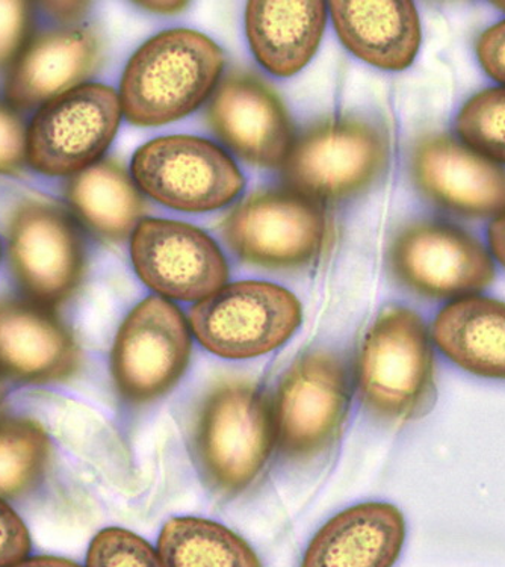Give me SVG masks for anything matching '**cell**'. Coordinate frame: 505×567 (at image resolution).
<instances>
[{"label": "cell", "instance_id": "obj_1", "mask_svg": "<svg viewBox=\"0 0 505 567\" xmlns=\"http://www.w3.org/2000/svg\"><path fill=\"white\" fill-rule=\"evenodd\" d=\"M276 449L271 403L250 380L226 379L198 404L192 432L194 463L214 494L241 495Z\"/></svg>", "mask_w": 505, "mask_h": 567}, {"label": "cell", "instance_id": "obj_2", "mask_svg": "<svg viewBox=\"0 0 505 567\" xmlns=\"http://www.w3.org/2000/svg\"><path fill=\"white\" fill-rule=\"evenodd\" d=\"M225 53L209 37L172 29L141 45L124 70L120 103L136 126H161L196 111L218 85Z\"/></svg>", "mask_w": 505, "mask_h": 567}, {"label": "cell", "instance_id": "obj_3", "mask_svg": "<svg viewBox=\"0 0 505 567\" xmlns=\"http://www.w3.org/2000/svg\"><path fill=\"white\" fill-rule=\"evenodd\" d=\"M358 391L363 408L389 424L418 420L432 408L436 360L420 315L388 308L377 317L360 349Z\"/></svg>", "mask_w": 505, "mask_h": 567}, {"label": "cell", "instance_id": "obj_4", "mask_svg": "<svg viewBox=\"0 0 505 567\" xmlns=\"http://www.w3.org/2000/svg\"><path fill=\"white\" fill-rule=\"evenodd\" d=\"M389 157L391 140L383 124L338 117L313 124L293 141L281 168L292 192L312 200H343L379 181Z\"/></svg>", "mask_w": 505, "mask_h": 567}, {"label": "cell", "instance_id": "obj_5", "mask_svg": "<svg viewBox=\"0 0 505 567\" xmlns=\"http://www.w3.org/2000/svg\"><path fill=\"white\" fill-rule=\"evenodd\" d=\"M303 321L300 300L268 281H236L189 312L193 337L223 359H255L280 349Z\"/></svg>", "mask_w": 505, "mask_h": 567}, {"label": "cell", "instance_id": "obj_6", "mask_svg": "<svg viewBox=\"0 0 505 567\" xmlns=\"http://www.w3.org/2000/svg\"><path fill=\"white\" fill-rule=\"evenodd\" d=\"M351 382L341 355L312 350L293 360L271 404L276 446L288 461H312L329 450L349 415Z\"/></svg>", "mask_w": 505, "mask_h": 567}, {"label": "cell", "instance_id": "obj_7", "mask_svg": "<svg viewBox=\"0 0 505 567\" xmlns=\"http://www.w3.org/2000/svg\"><path fill=\"white\" fill-rule=\"evenodd\" d=\"M193 353L188 318L172 301L152 296L120 326L111 375L120 396L135 405L167 395L184 377Z\"/></svg>", "mask_w": 505, "mask_h": 567}, {"label": "cell", "instance_id": "obj_8", "mask_svg": "<svg viewBox=\"0 0 505 567\" xmlns=\"http://www.w3.org/2000/svg\"><path fill=\"white\" fill-rule=\"evenodd\" d=\"M132 177L140 192L184 213L223 208L244 188L241 172L223 148L186 135L144 144L132 161Z\"/></svg>", "mask_w": 505, "mask_h": 567}, {"label": "cell", "instance_id": "obj_9", "mask_svg": "<svg viewBox=\"0 0 505 567\" xmlns=\"http://www.w3.org/2000/svg\"><path fill=\"white\" fill-rule=\"evenodd\" d=\"M227 246L244 262L270 270H292L320 254L326 218L303 194L265 189L248 196L221 225Z\"/></svg>", "mask_w": 505, "mask_h": 567}, {"label": "cell", "instance_id": "obj_10", "mask_svg": "<svg viewBox=\"0 0 505 567\" xmlns=\"http://www.w3.org/2000/svg\"><path fill=\"white\" fill-rule=\"evenodd\" d=\"M122 115L118 94L106 85H79L52 99L29 127V163L49 176L84 172L111 146Z\"/></svg>", "mask_w": 505, "mask_h": 567}, {"label": "cell", "instance_id": "obj_11", "mask_svg": "<svg viewBox=\"0 0 505 567\" xmlns=\"http://www.w3.org/2000/svg\"><path fill=\"white\" fill-rule=\"evenodd\" d=\"M389 268L409 291L425 298H463L495 279V264L475 236L444 223L404 227L389 248Z\"/></svg>", "mask_w": 505, "mask_h": 567}, {"label": "cell", "instance_id": "obj_12", "mask_svg": "<svg viewBox=\"0 0 505 567\" xmlns=\"http://www.w3.org/2000/svg\"><path fill=\"white\" fill-rule=\"evenodd\" d=\"M131 259L141 281L165 300L198 303L229 280V265L214 239L172 219H143L132 234Z\"/></svg>", "mask_w": 505, "mask_h": 567}, {"label": "cell", "instance_id": "obj_13", "mask_svg": "<svg viewBox=\"0 0 505 567\" xmlns=\"http://www.w3.org/2000/svg\"><path fill=\"white\" fill-rule=\"evenodd\" d=\"M10 260L20 287L39 305L68 300L84 277L81 235L68 214L48 203H24L12 215Z\"/></svg>", "mask_w": 505, "mask_h": 567}, {"label": "cell", "instance_id": "obj_14", "mask_svg": "<svg viewBox=\"0 0 505 567\" xmlns=\"http://www.w3.org/2000/svg\"><path fill=\"white\" fill-rule=\"evenodd\" d=\"M410 175L429 200L451 213L467 218L505 214V169L449 135L416 141Z\"/></svg>", "mask_w": 505, "mask_h": 567}, {"label": "cell", "instance_id": "obj_15", "mask_svg": "<svg viewBox=\"0 0 505 567\" xmlns=\"http://www.w3.org/2000/svg\"><path fill=\"white\" fill-rule=\"evenodd\" d=\"M208 118L230 151L258 167L284 165L296 141L284 102L255 74L227 76L214 91Z\"/></svg>", "mask_w": 505, "mask_h": 567}, {"label": "cell", "instance_id": "obj_16", "mask_svg": "<svg viewBox=\"0 0 505 567\" xmlns=\"http://www.w3.org/2000/svg\"><path fill=\"white\" fill-rule=\"evenodd\" d=\"M81 363L76 339L55 315L23 301H0V374L23 383L64 382Z\"/></svg>", "mask_w": 505, "mask_h": 567}, {"label": "cell", "instance_id": "obj_17", "mask_svg": "<svg viewBox=\"0 0 505 567\" xmlns=\"http://www.w3.org/2000/svg\"><path fill=\"white\" fill-rule=\"evenodd\" d=\"M404 539L399 508L388 503L358 504L318 529L300 567H393Z\"/></svg>", "mask_w": 505, "mask_h": 567}, {"label": "cell", "instance_id": "obj_18", "mask_svg": "<svg viewBox=\"0 0 505 567\" xmlns=\"http://www.w3.org/2000/svg\"><path fill=\"white\" fill-rule=\"evenodd\" d=\"M339 40L359 60L387 72H401L420 52L422 29L412 2H331Z\"/></svg>", "mask_w": 505, "mask_h": 567}, {"label": "cell", "instance_id": "obj_19", "mask_svg": "<svg viewBox=\"0 0 505 567\" xmlns=\"http://www.w3.org/2000/svg\"><path fill=\"white\" fill-rule=\"evenodd\" d=\"M101 53V40L91 29L40 35L16 62L8 81V97L24 107L52 101L90 76Z\"/></svg>", "mask_w": 505, "mask_h": 567}, {"label": "cell", "instance_id": "obj_20", "mask_svg": "<svg viewBox=\"0 0 505 567\" xmlns=\"http://www.w3.org/2000/svg\"><path fill=\"white\" fill-rule=\"evenodd\" d=\"M327 23L324 2H248L246 31L256 61L279 78L312 61Z\"/></svg>", "mask_w": 505, "mask_h": 567}, {"label": "cell", "instance_id": "obj_21", "mask_svg": "<svg viewBox=\"0 0 505 567\" xmlns=\"http://www.w3.org/2000/svg\"><path fill=\"white\" fill-rule=\"evenodd\" d=\"M432 341L470 374L505 380L503 301L475 296L457 298L437 313Z\"/></svg>", "mask_w": 505, "mask_h": 567}, {"label": "cell", "instance_id": "obj_22", "mask_svg": "<svg viewBox=\"0 0 505 567\" xmlns=\"http://www.w3.org/2000/svg\"><path fill=\"white\" fill-rule=\"evenodd\" d=\"M69 200L79 217L110 241H123L134 234L146 210L138 186L113 161L78 173L70 182Z\"/></svg>", "mask_w": 505, "mask_h": 567}, {"label": "cell", "instance_id": "obj_23", "mask_svg": "<svg viewBox=\"0 0 505 567\" xmlns=\"http://www.w3.org/2000/svg\"><path fill=\"white\" fill-rule=\"evenodd\" d=\"M156 550L164 567H264L241 536L203 517H172Z\"/></svg>", "mask_w": 505, "mask_h": 567}, {"label": "cell", "instance_id": "obj_24", "mask_svg": "<svg viewBox=\"0 0 505 567\" xmlns=\"http://www.w3.org/2000/svg\"><path fill=\"white\" fill-rule=\"evenodd\" d=\"M51 442L34 421L0 420V498H22L43 480Z\"/></svg>", "mask_w": 505, "mask_h": 567}, {"label": "cell", "instance_id": "obj_25", "mask_svg": "<svg viewBox=\"0 0 505 567\" xmlns=\"http://www.w3.org/2000/svg\"><path fill=\"white\" fill-rule=\"evenodd\" d=\"M455 131L472 151L505 164V86L471 97L455 120Z\"/></svg>", "mask_w": 505, "mask_h": 567}, {"label": "cell", "instance_id": "obj_26", "mask_svg": "<svg viewBox=\"0 0 505 567\" xmlns=\"http://www.w3.org/2000/svg\"><path fill=\"white\" fill-rule=\"evenodd\" d=\"M85 567H164L159 554L138 534L110 527L91 540Z\"/></svg>", "mask_w": 505, "mask_h": 567}, {"label": "cell", "instance_id": "obj_27", "mask_svg": "<svg viewBox=\"0 0 505 567\" xmlns=\"http://www.w3.org/2000/svg\"><path fill=\"white\" fill-rule=\"evenodd\" d=\"M31 550V536L22 517L0 498V567L24 560Z\"/></svg>", "mask_w": 505, "mask_h": 567}, {"label": "cell", "instance_id": "obj_28", "mask_svg": "<svg viewBox=\"0 0 505 567\" xmlns=\"http://www.w3.org/2000/svg\"><path fill=\"white\" fill-rule=\"evenodd\" d=\"M28 132L18 115L0 105V173L12 172L27 157Z\"/></svg>", "mask_w": 505, "mask_h": 567}, {"label": "cell", "instance_id": "obj_29", "mask_svg": "<svg viewBox=\"0 0 505 567\" xmlns=\"http://www.w3.org/2000/svg\"><path fill=\"white\" fill-rule=\"evenodd\" d=\"M28 6L24 2H0V65L18 53L27 35Z\"/></svg>", "mask_w": 505, "mask_h": 567}, {"label": "cell", "instance_id": "obj_30", "mask_svg": "<svg viewBox=\"0 0 505 567\" xmlns=\"http://www.w3.org/2000/svg\"><path fill=\"white\" fill-rule=\"evenodd\" d=\"M477 56L484 72L505 86V20L480 35Z\"/></svg>", "mask_w": 505, "mask_h": 567}, {"label": "cell", "instance_id": "obj_31", "mask_svg": "<svg viewBox=\"0 0 505 567\" xmlns=\"http://www.w3.org/2000/svg\"><path fill=\"white\" fill-rule=\"evenodd\" d=\"M487 236L492 255L505 268V214L492 221Z\"/></svg>", "mask_w": 505, "mask_h": 567}, {"label": "cell", "instance_id": "obj_32", "mask_svg": "<svg viewBox=\"0 0 505 567\" xmlns=\"http://www.w3.org/2000/svg\"><path fill=\"white\" fill-rule=\"evenodd\" d=\"M10 567H81L78 563L69 560V558L40 556L24 558V560L16 563Z\"/></svg>", "mask_w": 505, "mask_h": 567}, {"label": "cell", "instance_id": "obj_33", "mask_svg": "<svg viewBox=\"0 0 505 567\" xmlns=\"http://www.w3.org/2000/svg\"><path fill=\"white\" fill-rule=\"evenodd\" d=\"M45 8L52 10V14L58 16L60 19H76L79 16L84 14L89 3L84 2H62V3H48Z\"/></svg>", "mask_w": 505, "mask_h": 567}, {"label": "cell", "instance_id": "obj_34", "mask_svg": "<svg viewBox=\"0 0 505 567\" xmlns=\"http://www.w3.org/2000/svg\"><path fill=\"white\" fill-rule=\"evenodd\" d=\"M138 6L148 12H153V14L173 16L179 14V12L186 10L189 3L168 2V0H161V2H141Z\"/></svg>", "mask_w": 505, "mask_h": 567}, {"label": "cell", "instance_id": "obj_35", "mask_svg": "<svg viewBox=\"0 0 505 567\" xmlns=\"http://www.w3.org/2000/svg\"><path fill=\"white\" fill-rule=\"evenodd\" d=\"M494 6L505 12V2H495Z\"/></svg>", "mask_w": 505, "mask_h": 567}, {"label": "cell", "instance_id": "obj_36", "mask_svg": "<svg viewBox=\"0 0 505 567\" xmlns=\"http://www.w3.org/2000/svg\"><path fill=\"white\" fill-rule=\"evenodd\" d=\"M2 396H3V388H2V383H0V403H2Z\"/></svg>", "mask_w": 505, "mask_h": 567}]
</instances>
